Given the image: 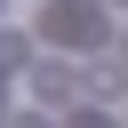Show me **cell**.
Here are the masks:
<instances>
[{
    "instance_id": "1",
    "label": "cell",
    "mask_w": 128,
    "mask_h": 128,
    "mask_svg": "<svg viewBox=\"0 0 128 128\" xmlns=\"http://www.w3.org/2000/svg\"><path fill=\"white\" fill-rule=\"evenodd\" d=\"M40 32L88 48V40H104V16H96V0H40Z\"/></svg>"
},
{
    "instance_id": "2",
    "label": "cell",
    "mask_w": 128,
    "mask_h": 128,
    "mask_svg": "<svg viewBox=\"0 0 128 128\" xmlns=\"http://www.w3.org/2000/svg\"><path fill=\"white\" fill-rule=\"evenodd\" d=\"M32 72H40V80H32L40 104H72V96H80V72H72V64H32Z\"/></svg>"
},
{
    "instance_id": "3",
    "label": "cell",
    "mask_w": 128,
    "mask_h": 128,
    "mask_svg": "<svg viewBox=\"0 0 128 128\" xmlns=\"http://www.w3.org/2000/svg\"><path fill=\"white\" fill-rule=\"evenodd\" d=\"M120 88H128V64H120V56H96V64H88V80H80V96H104V104H112Z\"/></svg>"
},
{
    "instance_id": "4",
    "label": "cell",
    "mask_w": 128,
    "mask_h": 128,
    "mask_svg": "<svg viewBox=\"0 0 128 128\" xmlns=\"http://www.w3.org/2000/svg\"><path fill=\"white\" fill-rule=\"evenodd\" d=\"M8 128H48V112H16V120H8Z\"/></svg>"
},
{
    "instance_id": "5",
    "label": "cell",
    "mask_w": 128,
    "mask_h": 128,
    "mask_svg": "<svg viewBox=\"0 0 128 128\" xmlns=\"http://www.w3.org/2000/svg\"><path fill=\"white\" fill-rule=\"evenodd\" d=\"M72 128H112V120H104V112H80V120H72Z\"/></svg>"
},
{
    "instance_id": "6",
    "label": "cell",
    "mask_w": 128,
    "mask_h": 128,
    "mask_svg": "<svg viewBox=\"0 0 128 128\" xmlns=\"http://www.w3.org/2000/svg\"><path fill=\"white\" fill-rule=\"evenodd\" d=\"M0 8H8V0H0Z\"/></svg>"
}]
</instances>
